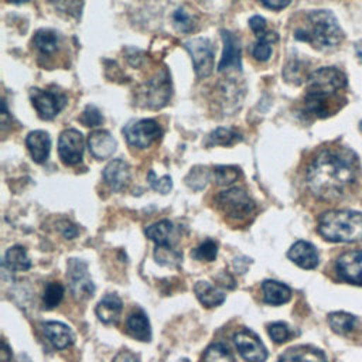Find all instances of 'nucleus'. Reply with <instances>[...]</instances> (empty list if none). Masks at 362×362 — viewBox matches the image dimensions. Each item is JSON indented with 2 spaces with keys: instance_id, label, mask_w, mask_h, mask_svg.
Instances as JSON below:
<instances>
[{
  "instance_id": "1",
  "label": "nucleus",
  "mask_w": 362,
  "mask_h": 362,
  "mask_svg": "<svg viewBox=\"0 0 362 362\" xmlns=\"http://www.w3.org/2000/svg\"><path fill=\"white\" fill-rule=\"evenodd\" d=\"M356 164L344 153L325 150L318 154L307 171L311 192L325 201L338 199L355 181Z\"/></svg>"
},
{
  "instance_id": "2",
  "label": "nucleus",
  "mask_w": 362,
  "mask_h": 362,
  "mask_svg": "<svg viewBox=\"0 0 362 362\" xmlns=\"http://www.w3.org/2000/svg\"><path fill=\"white\" fill-rule=\"evenodd\" d=\"M346 85V76L342 71L324 66L314 71L308 78V90L304 99L305 109L317 117L329 115V98Z\"/></svg>"
},
{
  "instance_id": "3",
  "label": "nucleus",
  "mask_w": 362,
  "mask_h": 362,
  "mask_svg": "<svg viewBox=\"0 0 362 362\" xmlns=\"http://www.w3.org/2000/svg\"><path fill=\"white\" fill-rule=\"evenodd\" d=\"M318 232L329 242L362 240V212L351 209L328 211L318 219Z\"/></svg>"
},
{
  "instance_id": "4",
  "label": "nucleus",
  "mask_w": 362,
  "mask_h": 362,
  "mask_svg": "<svg viewBox=\"0 0 362 362\" xmlns=\"http://www.w3.org/2000/svg\"><path fill=\"white\" fill-rule=\"evenodd\" d=\"M310 28L297 30L294 37L301 41L313 44L318 49H329L337 47L342 41V30L328 10H314L307 16Z\"/></svg>"
},
{
  "instance_id": "5",
  "label": "nucleus",
  "mask_w": 362,
  "mask_h": 362,
  "mask_svg": "<svg viewBox=\"0 0 362 362\" xmlns=\"http://www.w3.org/2000/svg\"><path fill=\"white\" fill-rule=\"evenodd\" d=\"M218 208L229 218L245 219L255 211V202L247 192L239 187L225 189L216 197Z\"/></svg>"
},
{
  "instance_id": "6",
  "label": "nucleus",
  "mask_w": 362,
  "mask_h": 362,
  "mask_svg": "<svg viewBox=\"0 0 362 362\" xmlns=\"http://www.w3.org/2000/svg\"><path fill=\"white\" fill-rule=\"evenodd\" d=\"M30 99L42 120L54 119L66 105V96L58 89H40L30 90Z\"/></svg>"
},
{
  "instance_id": "7",
  "label": "nucleus",
  "mask_w": 362,
  "mask_h": 362,
  "mask_svg": "<svg viewBox=\"0 0 362 362\" xmlns=\"http://www.w3.org/2000/svg\"><path fill=\"white\" fill-rule=\"evenodd\" d=\"M123 134L130 146L137 148H147L156 140H158L161 136V129L153 119H140L127 123L123 129Z\"/></svg>"
},
{
  "instance_id": "8",
  "label": "nucleus",
  "mask_w": 362,
  "mask_h": 362,
  "mask_svg": "<svg viewBox=\"0 0 362 362\" xmlns=\"http://www.w3.org/2000/svg\"><path fill=\"white\" fill-rule=\"evenodd\" d=\"M184 48L189 52L194 69L198 78H206L214 69V45L208 38H192L184 42Z\"/></svg>"
},
{
  "instance_id": "9",
  "label": "nucleus",
  "mask_w": 362,
  "mask_h": 362,
  "mask_svg": "<svg viewBox=\"0 0 362 362\" xmlns=\"http://www.w3.org/2000/svg\"><path fill=\"white\" fill-rule=\"evenodd\" d=\"M66 277L69 281L71 293L78 300H85L93 296L95 286L89 277L88 266L83 260L69 259L68 260V272Z\"/></svg>"
},
{
  "instance_id": "10",
  "label": "nucleus",
  "mask_w": 362,
  "mask_h": 362,
  "mask_svg": "<svg viewBox=\"0 0 362 362\" xmlns=\"http://www.w3.org/2000/svg\"><path fill=\"white\" fill-rule=\"evenodd\" d=\"M58 154L64 164L76 165L83 156V136L76 129H66L58 139Z\"/></svg>"
},
{
  "instance_id": "11",
  "label": "nucleus",
  "mask_w": 362,
  "mask_h": 362,
  "mask_svg": "<svg viewBox=\"0 0 362 362\" xmlns=\"http://www.w3.org/2000/svg\"><path fill=\"white\" fill-rule=\"evenodd\" d=\"M235 339V345L239 351V354L242 355V358L247 362H264L267 358V351L263 345V342L259 339V337L247 329L243 328L240 331H238L233 335Z\"/></svg>"
},
{
  "instance_id": "12",
  "label": "nucleus",
  "mask_w": 362,
  "mask_h": 362,
  "mask_svg": "<svg viewBox=\"0 0 362 362\" xmlns=\"http://www.w3.org/2000/svg\"><path fill=\"white\" fill-rule=\"evenodd\" d=\"M338 276L352 284H362V250H351L337 260Z\"/></svg>"
},
{
  "instance_id": "13",
  "label": "nucleus",
  "mask_w": 362,
  "mask_h": 362,
  "mask_svg": "<svg viewBox=\"0 0 362 362\" xmlns=\"http://www.w3.org/2000/svg\"><path fill=\"white\" fill-rule=\"evenodd\" d=\"M171 96V86L168 82V76H156L146 83L143 90L144 105L153 109L163 107Z\"/></svg>"
},
{
  "instance_id": "14",
  "label": "nucleus",
  "mask_w": 362,
  "mask_h": 362,
  "mask_svg": "<svg viewBox=\"0 0 362 362\" xmlns=\"http://www.w3.org/2000/svg\"><path fill=\"white\" fill-rule=\"evenodd\" d=\"M221 37L223 41V52L222 58L218 65V71H225L229 68L235 69H242V51H240V41L239 38L226 30L221 31Z\"/></svg>"
},
{
  "instance_id": "15",
  "label": "nucleus",
  "mask_w": 362,
  "mask_h": 362,
  "mask_svg": "<svg viewBox=\"0 0 362 362\" xmlns=\"http://www.w3.org/2000/svg\"><path fill=\"white\" fill-rule=\"evenodd\" d=\"M105 182L115 191H120L130 182V167L124 160L115 158L103 170Z\"/></svg>"
},
{
  "instance_id": "16",
  "label": "nucleus",
  "mask_w": 362,
  "mask_h": 362,
  "mask_svg": "<svg viewBox=\"0 0 362 362\" xmlns=\"http://www.w3.org/2000/svg\"><path fill=\"white\" fill-rule=\"evenodd\" d=\"M291 262L303 269H315L318 266V253L314 245L305 240H297L287 252Z\"/></svg>"
},
{
  "instance_id": "17",
  "label": "nucleus",
  "mask_w": 362,
  "mask_h": 362,
  "mask_svg": "<svg viewBox=\"0 0 362 362\" xmlns=\"http://www.w3.org/2000/svg\"><path fill=\"white\" fill-rule=\"evenodd\" d=\"M88 147L95 158L110 157L116 150V140L107 130H95L88 137Z\"/></svg>"
},
{
  "instance_id": "18",
  "label": "nucleus",
  "mask_w": 362,
  "mask_h": 362,
  "mask_svg": "<svg viewBox=\"0 0 362 362\" xmlns=\"http://www.w3.org/2000/svg\"><path fill=\"white\" fill-rule=\"evenodd\" d=\"M25 146L31 154V158L41 164L47 161L51 150V137L44 130H33L25 137Z\"/></svg>"
},
{
  "instance_id": "19",
  "label": "nucleus",
  "mask_w": 362,
  "mask_h": 362,
  "mask_svg": "<svg viewBox=\"0 0 362 362\" xmlns=\"http://www.w3.org/2000/svg\"><path fill=\"white\" fill-rule=\"evenodd\" d=\"M122 308H123L122 300L116 294H106L98 303L95 313L103 324H115L117 322L122 314Z\"/></svg>"
},
{
  "instance_id": "20",
  "label": "nucleus",
  "mask_w": 362,
  "mask_h": 362,
  "mask_svg": "<svg viewBox=\"0 0 362 362\" xmlns=\"http://www.w3.org/2000/svg\"><path fill=\"white\" fill-rule=\"evenodd\" d=\"M42 328H44L45 337L58 349H64V348L69 346L74 342L72 331L65 324H62V322L47 321L42 325Z\"/></svg>"
},
{
  "instance_id": "21",
  "label": "nucleus",
  "mask_w": 362,
  "mask_h": 362,
  "mask_svg": "<svg viewBox=\"0 0 362 362\" xmlns=\"http://www.w3.org/2000/svg\"><path fill=\"white\" fill-rule=\"evenodd\" d=\"M263 300L272 305H280L291 298V290L284 283L276 280H264L262 283Z\"/></svg>"
},
{
  "instance_id": "22",
  "label": "nucleus",
  "mask_w": 362,
  "mask_h": 362,
  "mask_svg": "<svg viewBox=\"0 0 362 362\" xmlns=\"http://www.w3.org/2000/svg\"><path fill=\"white\" fill-rule=\"evenodd\" d=\"M279 362H327V359L320 349L311 346H294L287 349L280 356Z\"/></svg>"
},
{
  "instance_id": "23",
  "label": "nucleus",
  "mask_w": 362,
  "mask_h": 362,
  "mask_svg": "<svg viewBox=\"0 0 362 362\" xmlns=\"http://www.w3.org/2000/svg\"><path fill=\"white\" fill-rule=\"evenodd\" d=\"M127 332L139 339V341H150L151 338V329H150V322L147 320V315L143 311H136L132 313L126 321Z\"/></svg>"
},
{
  "instance_id": "24",
  "label": "nucleus",
  "mask_w": 362,
  "mask_h": 362,
  "mask_svg": "<svg viewBox=\"0 0 362 362\" xmlns=\"http://www.w3.org/2000/svg\"><path fill=\"white\" fill-rule=\"evenodd\" d=\"M194 291L199 303L208 308L221 305L225 301V294L208 281H198L194 287Z\"/></svg>"
},
{
  "instance_id": "25",
  "label": "nucleus",
  "mask_w": 362,
  "mask_h": 362,
  "mask_svg": "<svg viewBox=\"0 0 362 362\" xmlns=\"http://www.w3.org/2000/svg\"><path fill=\"white\" fill-rule=\"evenodd\" d=\"M4 266L13 272H24L31 267V260L23 246H11L4 255Z\"/></svg>"
},
{
  "instance_id": "26",
  "label": "nucleus",
  "mask_w": 362,
  "mask_h": 362,
  "mask_svg": "<svg viewBox=\"0 0 362 362\" xmlns=\"http://www.w3.org/2000/svg\"><path fill=\"white\" fill-rule=\"evenodd\" d=\"M146 235L157 245H170L171 238L174 236V225L167 219L158 221L146 228Z\"/></svg>"
},
{
  "instance_id": "27",
  "label": "nucleus",
  "mask_w": 362,
  "mask_h": 362,
  "mask_svg": "<svg viewBox=\"0 0 362 362\" xmlns=\"http://www.w3.org/2000/svg\"><path fill=\"white\" fill-rule=\"evenodd\" d=\"M33 44L42 55H49L57 51L59 45V35L52 30L42 28L34 34Z\"/></svg>"
},
{
  "instance_id": "28",
  "label": "nucleus",
  "mask_w": 362,
  "mask_h": 362,
  "mask_svg": "<svg viewBox=\"0 0 362 362\" xmlns=\"http://www.w3.org/2000/svg\"><path fill=\"white\" fill-rule=\"evenodd\" d=\"M242 140L240 133L229 127H218L209 133L206 139L208 146H232Z\"/></svg>"
},
{
  "instance_id": "29",
  "label": "nucleus",
  "mask_w": 362,
  "mask_h": 362,
  "mask_svg": "<svg viewBox=\"0 0 362 362\" xmlns=\"http://www.w3.org/2000/svg\"><path fill=\"white\" fill-rule=\"evenodd\" d=\"M277 41V34L272 31H266L264 34L259 35L256 42L252 48V55L257 61H267L272 55V44Z\"/></svg>"
},
{
  "instance_id": "30",
  "label": "nucleus",
  "mask_w": 362,
  "mask_h": 362,
  "mask_svg": "<svg viewBox=\"0 0 362 362\" xmlns=\"http://www.w3.org/2000/svg\"><path fill=\"white\" fill-rule=\"evenodd\" d=\"M328 322L332 331H335L337 334H348L355 328L356 318L349 313L337 311L328 315Z\"/></svg>"
},
{
  "instance_id": "31",
  "label": "nucleus",
  "mask_w": 362,
  "mask_h": 362,
  "mask_svg": "<svg viewBox=\"0 0 362 362\" xmlns=\"http://www.w3.org/2000/svg\"><path fill=\"white\" fill-rule=\"evenodd\" d=\"M181 257H182L181 252L171 247L170 245H157L154 250V259L161 266L175 267L181 263Z\"/></svg>"
},
{
  "instance_id": "32",
  "label": "nucleus",
  "mask_w": 362,
  "mask_h": 362,
  "mask_svg": "<svg viewBox=\"0 0 362 362\" xmlns=\"http://www.w3.org/2000/svg\"><path fill=\"white\" fill-rule=\"evenodd\" d=\"M64 297V286L58 281H49L47 283L44 288V296H42V303L45 310H52L55 308Z\"/></svg>"
},
{
  "instance_id": "33",
  "label": "nucleus",
  "mask_w": 362,
  "mask_h": 362,
  "mask_svg": "<svg viewBox=\"0 0 362 362\" xmlns=\"http://www.w3.org/2000/svg\"><path fill=\"white\" fill-rule=\"evenodd\" d=\"M202 362H235L230 351L223 344H212L206 348Z\"/></svg>"
},
{
  "instance_id": "34",
  "label": "nucleus",
  "mask_w": 362,
  "mask_h": 362,
  "mask_svg": "<svg viewBox=\"0 0 362 362\" xmlns=\"http://www.w3.org/2000/svg\"><path fill=\"white\" fill-rule=\"evenodd\" d=\"M218 255V245L215 240H205L204 243H201L198 247H195L191 252V256L198 259V260H205V262H212L216 259Z\"/></svg>"
},
{
  "instance_id": "35",
  "label": "nucleus",
  "mask_w": 362,
  "mask_h": 362,
  "mask_svg": "<svg viewBox=\"0 0 362 362\" xmlns=\"http://www.w3.org/2000/svg\"><path fill=\"white\" fill-rule=\"evenodd\" d=\"M239 174V168L233 165H218L214 168V175L219 185H229L235 182Z\"/></svg>"
},
{
  "instance_id": "36",
  "label": "nucleus",
  "mask_w": 362,
  "mask_h": 362,
  "mask_svg": "<svg viewBox=\"0 0 362 362\" xmlns=\"http://www.w3.org/2000/svg\"><path fill=\"white\" fill-rule=\"evenodd\" d=\"M173 24L181 33H189L195 28L192 16H189L184 8H177L173 13Z\"/></svg>"
},
{
  "instance_id": "37",
  "label": "nucleus",
  "mask_w": 362,
  "mask_h": 362,
  "mask_svg": "<svg viewBox=\"0 0 362 362\" xmlns=\"http://www.w3.org/2000/svg\"><path fill=\"white\" fill-rule=\"evenodd\" d=\"M79 122L83 124V126H88V127H96L99 124H102L103 122V116L100 113V110L93 106V105H88L85 107V110L82 112L81 117H79Z\"/></svg>"
},
{
  "instance_id": "38",
  "label": "nucleus",
  "mask_w": 362,
  "mask_h": 362,
  "mask_svg": "<svg viewBox=\"0 0 362 362\" xmlns=\"http://www.w3.org/2000/svg\"><path fill=\"white\" fill-rule=\"evenodd\" d=\"M147 181H148L150 187H151L154 191H158V192H161V194H167V192H170V189L173 188V181H171V177H170V175H163V177L157 178L153 170L148 173Z\"/></svg>"
},
{
  "instance_id": "39",
  "label": "nucleus",
  "mask_w": 362,
  "mask_h": 362,
  "mask_svg": "<svg viewBox=\"0 0 362 362\" xmlns=\"http://www.w3.org/2000/svg\"><path fill=\"white\" fill-rule=\"evenodd\" d=\"M267 332L276 344H283L290 338V329H288L287 324L280 322V321L270 324L267 328Z\"/></svg>"
},
{
  "instance_id": "40",
  "label": "nucleus",
  "mask_w": 362,
  "mask_h": 362,
  "mask_svg": "<svg viewBox=\"0 0 362 362\" xmlns=\"http://www.w3.org/2000/svg\"><path fill=\"white\" fill-rule=\"evenodd\" d=\"M206 181H208V173H206L205 168H198L197 167L187 177V184L194 189H197V187H198L197 182H199V189H201L206 185Z\"/></svg>"
},
{
  "instance_id": "41",
  "label": "nucleus",
  "mask_w": 362,
  "mask_h": 362,
  "mask_svg": "<svg viewBox=\"0 0 362 362\" xmlns=\"http://www.w3.org/2000/svg\"><path fill=\"white\" fill-rule=\"evenodd\" d=\"M249 27L259 37V35L266 33V20L263 17H260V16H253L249 20Z\"/></svg>"
},
{
  "instance_id": "42",
  "label": "nucleus",
  "mask_w": 362,
  "mask_h": 362,
  "mask_svg": "<svg viewBox=\"0 0 362 362\" xmlns=\"http://www.w3.org/2000/svg\"><path fill=\"white\" fill-rule=\"evenodd\" d=\"M113 362H140V358H139L136 354H133V352L124 349V351H120V352L115 356Z\"/></svg>"
},
{
  "instance_id": "43",
  "label": "nucleus",
  "mask_w": 362,
  "mask_h": 362,
  "mask_svg": "<svg viewBox=\"0 0 362 362\" xmlns=\"http://www.w3.org/2000/svg\"><path fill=\"white\" fill-rule=\"evenodd\" d=\"M267 8L272 10H281L290 4L291 0H260Z\"/></svg>"
},
{
  "instance_id": "44",
  "label": "nucleus",
  "mask_w": 362,
  "mask_h": 362,
  "mask_svg": "<svg viewBox=\"0 0 362 362\" xmlns=\"http://www.w3.org/2000/svg\"><path fill=\"white\" fill-rule=\"evenodd\" d=\"M62 232H64V236H65V238L72 239V238H75V236H76L78 229H76L74 225H71L69 222H68V223L65 222V228H62Z\"/></svg>"
},
{
  "instance_id": "45",
  "label": "nucleus",
  "mask_w": 362,
  "mask_h": 362,
  "mask_svg": "<svg viewBox=\"0 0 362 362\" xmlns=\"http://www.w3.org/2000/svg\"><path fill=\"white\" fill-rule=\"evenodd\" d=\"M0 358H1V362H10V361H11V351H10V348L7 346V344H6L4 341H3V344H1Z\"/></svg>"
},
{
  "instance_id": "46",
  "label": "nucleus",
  "mask_w": 362,
  "mask_h": 362,
  "mask_svg": "<svg viewBox=\"0 0 362 362\" xmlns=\"http://www.w3.org/2000/svg\"><path fill=\"white\" fill-rule=\"evenodd\" d=\"M355 52H356V57L359 58V61H362V42L355 45Z\"/></svg>"
},
{
  "instance_id": "47",
  "label": "nucleus",
  "mask_w": 362,
  "mask_h": 362,
  "mask_svg": "<svg viewBox=\"0 0 362 362\" xmlns=\"http://www.w3.org/2000/svg\"><path fill=\"white\" fill-rule=\"evenodd\" d=\"M18 362H33V361L28 358V355L21 354V355H20V358H18Z\"/></svg>"
},
{
  "instance_id": "48",
  "label": "nucleus",
  "mask_w": 362,
  "mask_h": 362,
  "mask_svg": "<svg viewBox=\"0 0 362 362\" xmlns=\"http://www.w3.org/2000/svg\"><path fill=\"white\" fill-rule=\"evenodd\" d=\"M8 3H13V4H23V3H27L30 0H7Z\"/></svg>"
},
{
  "instance_id": "49",
  "label": "nucleus",
  "mask_w": 362,
  "mask_h": 362,
  "mask_svg": "<svg viewBox=\"0 0 362 362\" xmlns=\"http://www.w3.org/2000/svg\"><path fill=\"white\" fill-rule=\"evenodd\" d=\"M49 3H57V1H64V0H48Z\"/></svg>"
},
{
  "instance_id": "50",
  "label": "nucleus",
  "mask_w": 362,
  "mask_h": 362,
  "mask_svg": "<svg viewBox=\"0 0 362 362\" xmlns=\"http://www.w3.org/2000/svg\"><path fill=\"white\" fill-rule=\"evenodd\" d=\"M359 129L362 130V120H361V123H359Z\"/></svg>"
}]
</instances>
